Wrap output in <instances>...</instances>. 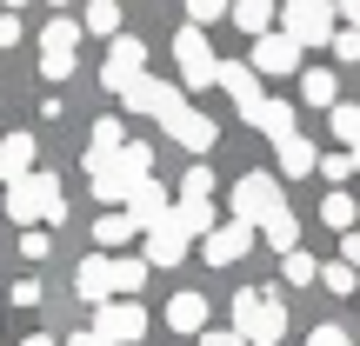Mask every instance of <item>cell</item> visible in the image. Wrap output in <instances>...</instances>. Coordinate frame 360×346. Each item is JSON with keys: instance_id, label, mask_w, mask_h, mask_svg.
Here are the masks:
<instances>
[{"instance_id": "cell-36", "label": "cell", "mask_w": 360, "mask_h": 346, "mask_svg": "<svg viewBox=\"0 0 360 346\" xmlns=\"http://www.w3.org/2000/svg\"><path fill=\"white\" fill-rule=\"evenodd\" d=\"M321 173H327V180L340 187L347 173H360V160H354V154H321Z\"/></svg>"}, {"instance_id": "cell-34", "label": "cell", "mask_w": 360, "mask_h": 346, "mask_svg": "<svg viewBox=\"0 0 360 346\" xmlns=\"http://www.w3.org/2000/svg\"><path fill=\"white\" fill-rule=\"evenodd\" d=\"M120 147H127L120 120H101V127H94V154H120Z\"/></svg>"}, {"instance_id": "cell-27", "label": "cell", "mask_w": 360, "mask_h": 346, "mask_svg": "<svg viewBox=\"0 0 360 346\" xmlns=\"http://www.w3.org/2000/svg\"><path fill=\"white\" fill-rule=\"evenodd\" d=\"M321 286H327V293H354L360 267H354V260H321Z\"/></svg>"}, {"instance_id": "cell-48", "label": "cell", "mask_w": 360, "mask_h": 346, "mask_svg": "<svg viewBox=\"0 0 360 346\" xmlns=\"http://www.w3.org/2000/svg\"><path fill=\"white\" fill-rule=\"evenodd\" d=\"M20 346H53V340H47V333H27V340H20Z\"/></svg>"}, {"instance_id": "cell-25", "label": "cell", "mask_w": 360, "mask_h": 346, "mask_svg": "<svg viewBox=\"0 0 360 346\" xmlns=\"http://www.w3.org/2000/svg\"><path fill=\"white\" fill-rule=\"evenodd\" d=\"M7 220H20V233L40 227V200H34V187H27V180H20V187H7Z\"/></svg>"}, {"instance_id": "cell-22", "label": "cell", "mask_w": 360, "mask_h": 346, "mask_svg": "<svg viewBox=\"0 0 360 346\" xmlns=\"http://www.w3.org/2000/svg\"><path fill=\"white\" fill-rule=\"evenodd\" d=\"M300 100H307V107H327V114H334V107H340V80L327 74V67H314V74L300 80Z\"/></svg>"}, {"instance_id": "cell-32", "label": "cell", "mask_w": 360, "mask_h": 346, "mask_svg": "<svg viewBox=\"0 0 360 346\" xmlns=\"http://www.w3.org/2000/svg\"><path fill=\"white\" fill-rule=\"evenodd\" d=\"M327 127H334V140L354 154V147H360V107H334V114H327Z\"/></svg>"}, {"instance_id": "cell-49", "label": "cell", "mask_w": 360, "mask_h": 346, "mask_svg": "<svg viewBox=\"0 0 360 346\" xmlns=\"http://www.w3.org/2000/svg\"><path fill=\"white\" fill-rule=\"evenodd\" d=\"M20 7H27V0H7V13H20Z\"/></svg>"}, {"instance_id": "cell-47", "label": "cell", "mask_w": 360, "mask_h": 346, "mask_svg": "<svg viewBox=\"0 0 360 346\" xmlns=\"http://www.w3.org/2000/svg\"><path fill=\"white\" fill-rule=\"evenodd\" d=\"M340 13H347V27H360V0H340Z\"/></svg>"}, {"instance_id": "cell-19", "label": "cell", "mask_w": 360, "mask_h": 346, "mask_svg": "<svg viewBox=\"0 0 360 346\" xmlns=\"http://www.w3.org/2000/svg\"><path fill=\"white\" fill-rule=\"evenodd\" d=\"M254 127L267 133L274 147H281L287 133H294V100H260V107H254Z\"/></svg>"}, {"instance_id": "cell-39", "label": "cell", "mask_w": 360, "mask_h": 346, "mask_svg": "<svg viewBox=\"0 0 360 346\" xmlns=\"http://www.w3.org/2000/svg\"><path fill=\"white\" fill-rule=\"evenodd\" d=\"M307 346H354V340H347V326H314Z\"/></svg>"}, {"instance_id": "cell-35", "label": "cell", "mask_w": 360, "mask_h": 346, "mask_svg": "<svg viewBox=\"0 0 360 346\" xmlns=\"http://www.w3.org/2000/svg\"><path fill=\"white\" fill-rule=\"evenodd\" d=\"M220 13H233V0H187V20H193V27L220 20Z\"/></svg>"}, {"instance_id": "cell-16", "label": "cell", "mask_w": 360, "mask_h": 346, "mask_svg": "<svg viewBox=\"0 0 360 346\" xmlns=\"http://www.w3.org/2000/svg\"><path fill=\"white\" fill-rule=\"evenodd\" d=\"M174 220L193 233V240H207V233H220V213H214V200L207 193H180L174 200Z\"/></svg>"}, {"instance_id": "cell-31", "label": "cell", "mask_w": 360, "mask_h": 346, "mask_svg": "<svg viewBox=\"0 0 360 346\" xmlns=\"http://www.w3.org/2000/svg\"><path fill=\"white\" fill-rule=\"evenodd\" d=\"M281 273H287L294 286H314V280H321V260H314V253H300V246H294V253H281Z\"/></svg>"}, {"instance_id": "cell-29", "label": "cell", "mask_w": 360, "mask_h": 346, "mask_svg": "<svg viewBox=\"0 0 360 346\" xmlns=\"http://www.w3.org/2000/svg\"><path fill=\"white\" fill-rule=\"evenodd\" d=\"M134 233H141V227H134L127 213H101V220H94V240H101V246H120V240H134Z\"/></svg>"}, {"instance_id": "cell-9", "label": "cell", "mask_w": 360, "mask_h": 346, "mask_svg": "<svg viewBox=\"0 0 360 346\" xmlns=\"http://www.w3.org/2000/svg\"><path fill=\"white\" fill-rule=\"evenodd\" d=\"M220 87L233 93L240 120H254V107L267 100V93H260V74H254V60H220Z\"/></svg>"}, {"instance_id": "cell-46", "label": "cell", "mask_w": 360, "mask_h": 346, "mask_svg": "<svg viewBox=\"0 0 360 346\" xmlns=\"http://www.w3.org/2000/svg\"><path fill=\"white\" fill-rule=\"evenodd\" d=\"M67 346H107V340H101V333H94V326H87V333H74Z\"/></svg>"}, {"instance_id": "cell-24", "label": "cell", "mask_w": 360, "mask_h": 346, "mask_svg": "<svg viewBox=\"0 0 360 346\" xmlns=\"http://www.w3.org/2000/svg\"><path fill=\"white\" fill-rule=\"evenodd\" d=\"M321 220H327V227H334V233H354V220H360V206L347 200V193H327V200H321Z\"/></svg>"}, {"instance_id": "cell-33", "label": "cell", "mask_w": 360, "mask_h": 346, "mask_svg": "<svg viewBox=\"0 0 360 346\" xmlns=\"http://www.w3.org/2000/svg\"><path fill=\"white\" fill-rule=\"evenodd\" d=\"M120 167H127L134 180H147V173H154V147H147V140H127V147H120Z\"/></svg>"}, {"instance_id": "cell-18", "label": "cell", "mask_w": 360, "mask_h": 346, "mask_svg": "<svg viewBox=\"0 0 360 346\" xmlns=\"http://www.w3.org/2000/svg\"><path fill=\"white\" fill-rule=\"evenodd\" d=\"M274 160H281V173H287V180H300V173H314V167H321L314 140H300V133H287V140L274 147Z\"/></svg>"}, {"instance_id": "cell-13", "label": "cell", "mask_w": 360, "mask_h": 346, "mask_svg": "<svg viewBox=\"0 0 360 346\" xmlns=\"http://www.w3.org/2000/svg\"><path fill=\"white\" fill-rule=\"evenodd\" d=\"M300 67V40L294 34H260L254 40V74H294Z\"/></svg>"}, {"instance_id": "cell-45", "label": "cell", "mask_w": 360, "mask_h": 346, "mask_svg": "<svg viewBox=\"0 0 360 346\" xmlns=\"http://www.w3.org/2000/svg\"><path fill=\"white\" fill-rule=\"evenodd\" d=\"M200 346H247L240 333H200Z\"/></svg>"}, {"instance_id": "cell-15", "label": "cell", "mask_w": 360, "mask_h": 346, "mask_svg": "<svg viewBox=\"0 0 360 346\" xmlns=\"http://www.w3.org/2000/svg\"><path fill=\"white\" fill-rule=\"evenodd\" d=\"M187 240H193V233L167 213L154 233H147V260H154V267H180V260H187Z\"/></svg>"}, {"instance_id": "cell-28", "label": "cell", "mask_w": 360, "mask_h": 346, "mask_svg": "<svg viewBox=\"0 0 360 346\" xmlns=\"http://www.w3.org/2000/svg\"><path fill=\"white\" fill-rule=\"evenodd\" d=\"M260 233H267V246H274V253H294V246H300V227H294V213H274Z\"/></svg>"}, {"instance_id": "cell-51", "label": "cell", "mask_w": 360, "mask_h": 346, "mask_svg": "<svg viewBox=\"0 0 360 346\" xmlns=\"http://www.w3.org/2000/svg\"><path fill=\"white\" fill-rule=\"evenodd\" d=\"M354 160H360V147H354Z\"/></svg>"}, {"instance_id": "cell-7", "label": "cell", "mask_w": 360, "mask_h": 346, "mask_svg": "<svg viewBox=\"0 0 360 346\" xmlns=\"http://www.w3.org/2000/svg\"><path fill=\"white\" fill-rule=\"evenodd\" d=\"M247 246H254V227H247V220H227L220 233L200 240V260L207 267H233V260H247Z\"/></svg>"}, {"instance_id": "cell-8", "label": "cell", "mask_w": 360, "mask_h": 346, "mask_svg": "<svg viewBox=\"0 0 360 346\" xmlns=\"http://www.w3.org/2000/svg\"><path fill=\"white\" fill-rule=\"evenodd\" d=\"M160 127H167V133H174V140H180V147H187V154H207V147H214V140H220V127H214V120H207V114H193V107H187V100H180V107H174V114H167V120H160Z\"/></svg>"}, {"instance_id": "cell-4", "label": "cell", "mask_w": 360, "mask_h": 346, "mask_svg": "<svg viewBox=\"0 0 360 346\" xmlns=\"http://www.w3.org/2000/svg\"><path fill=\"white\" fill-rule=\"evenodd\" d=\"M174 67H180V80H187V93L220 87V60H214V47H207L200 27H180L174 34Z\"/></svg>"}, {"instance_id": "cell-5", "label": "cell", "mask_w": 360, "mask_h": 346, "mask_svg": "<svg viewBox=\"0 0 360 346\" xmlns=\"http://www.w3.org/2000/svg\"><path fill=\"white\" fill-rule=\"evenodd\" d=\"M94 333L107 346H141V333H147L141 300H107V307H94Z\"/></svg>"}, {"instance_id": "cell-2", "label": "cell", "mask_w": 360, "mask_h": 346, "mask_svg": "<svg viewBox=\"0 0 360 346\" xmlns=\"http://www.w3.org/2000/svg\"><path fill=\"white\" fill-rule=\"evenodd\" d=\"M334 7L340 0H281V34L300 47H334Z\"/></svg>"}, {"instance_id": "cell-44", "label": "cell", "mask_w": 360, "mask_h": 346, "mask_svg": "<svg viewBox=\"0 0 360 346\" xmlns=\"http://www.w3.org/2000/svg\"><path fill=\"white\" fill-rule=\"evenodd\" d=\"M340 260H354V267H360V233H340Z\"/></svg>"}, {"instance_id": "cell-40", "label": "cell", "mask_w": 360, "mask_h": 346, "mask_svg": "<svg viewBox=\"0 0 360 346\" xmlns=\"http://www.w3.org/2000/svg\"><path fill=\"white\" fill-rule=\"evenodd\" d=\"M20 253H27V260H47V253H53V240H47V233L34 227V233H27V240H20Z\"/></svg>"}, {"instance_id": "cell-20", "label": "cell", "mask_w": 360, "mask_h": 346, "mask_svg": "<svg viewBox=\"0 0 360 346\" xmlns=\"http://www.w3.org/2000/svg\"><path fill=\"white\" fill-rule=\"evenodd\" d=\"M233 27H240V34H274V0H233V13H227Z\"/></svg>"}, {"instance_id": "cell-1", "label": "cell", "mask_w": 360, "mask_h": 346, "mask_svg": "<svg viewBox=\"0 0 360 346\" xmlns=\"http://www.w3.org/2000/svg\"><path fill=\"white\" fill-rule=\"evenodd\" d=\"M233 333H240L247 346H281L287 340V307L281 300H267V293H254V286H240L233 293Z\"/></svg>"}, {"instance_id": "cell-14", "label": "cell", "mask_w": 360, "mask_h": 346, "mask_svg": "<svg viewBox=\"0 0 360 346\" xmlns=\"http://www.w3.org/2000/svg\"><path fill=\"white\" fill-rule=\"evenodd\" d=\"M34 160H40L34 133H7V140H0V180H7V187H20V180H34Z\"/></svg>"}, {"instance_id": "cell-17", "label": "cell", "mask_w": 360, "mask_h": 346, "mask_svg": "<svg viewBox=\"0 0 360 346\" xmlns=\"http://www.w3.org/2000/svg\"><path fill=\"white\" fill-rule=\"evenodd\" d=\"M167 326L174 333H207V293H187V286H180L167 300Z\"/></svg>"}, {"instance_id": "cell-43", "label": "cell", "mask_w": 360, "mask_h": 346, "mask_svg": "<svg viewBox=\"0 0 360 346\" xmlns=\"http://www.w3.org/2000/svg\"><path fill=\"white\" fill-rule=\"evenodd\" d=\"M13 300L20 307H40V280H13Z\"/></svg>"}, {"instance_id": "cell-50", "label": "cell", "mask_w": 360, "mask_h": 346, "mask_svg": "<svg viewBox=\"0 0 360 346\" xmlns=\"http://www.w3.org/2000/svg\"><path fill=\"white\" fill-rule=\"evenodd\" d=\"M47 7H67V0H47Z\"/></svg>"}, {"instance_id": "cell-41", "label": "cell", "mask_w": 360, "mask_h": 346, "mask_svg": "<svg viewBox=\"0 0 360 346\" xmlns=\"http://www.w3.org/2000/svg\"><path fill=\"white\" fill-rule=\"evenodd\" d=\"M180 193H214V173H207V167H187V187H180Z\"/></svg>"}, {"instance_id": "cell-38", "label": "cell", "mask_w": 360, "mask_h": 346, "mask_svg": "<svg viewBox=\"0 0 360 346\" xmlns=\"http://www.w3.org/2000/svg\"><path fill=\"white\" fill-rule=\"evenodd\" d=\"M40 74H47V80H67V74H74V53H40Z\"/></svg>"}, {"instance_id": "cell-3", "label": "cell", "mask_w": 360, "mask_h": 346, "mask_svg": "<svg viewBox=\"0 0 360 346\" xmlns=\"http://www.w3.org/2000/svg\"><path fill=\"white\" fill-rule=\"evenodd\" d=\"M274 213H287L281 180H274V173H240V180H233V220H247V227H267Z\"/></svg>"}, {"instance_id": "cell-21", "label": "cell", "mask_w": 360, "mask_h": 346, "mask_svg": "<svg viewBox=\"0 0 360 346\" xmlns=\"http://www.w3.org/2000/svg\"><path fill=\"white\" fill-rule=\"evenodd\" d=\"M27 187H34V200H40V227L67 220V193H60V180H53V173H34Z\"/></svg>"}, {"instance_id": "cell-6", "label": "cell", "mask_w": 360, "mask_h": 346, "mask_svg": "<svg viewBox=\"0 0 360 346\" xmlns=\"http://www.w3.org/2000/svg\"><path fill=\"white\" fill-rule=\"evenodd\" d=\"M101 80L114 93H127L134 80H147V47L134 34H120V40H107V67H101Z\"/></svg>"}, {"instance_id": "cell-12", "label": "cell", "mask_w": 360, "mask_h": 346, "mask_svg": "<svg viewBox=\"0 0 360 346\" xmlns=\"http://www.w3.org/2000/svg\"><path fill=\"white\" fill-rule=\"evenodd\" d=\"M120 107H127V114H154V120H167L174 107H180V93L167 87V80H134V87L120 93Z\"/></svg>"}, {"instance_id": "cell-26", "label": "cell", "mask_w": 360, "mask_h": 346, "mask_svg": "<svg viewBox=\"0 0 360 346\" xmlns=\"http://www.w3.org/2000/svg\"><path fill=\"white\" fill-rule=\"evenodd\" d=\"M154 273V260H114V286H120V300H141V280Z\"/></svg>"}, {"instance_id": "cell-11", "label": "cell", "mask_w": 360, "mask_h": 346, "mask_svg": "<svg viewBox=\"0 0 360 346\" xmlns=\"http://www.w3.org/2000/svg\"><path fill=\"white\" fill-rule=\"evenodd\" d=\"M74 286H80V300H87V307H107V300H120V286H114V260H107V253L80 260Z\"/></svg>"}, {"instance_id": "cell-42", "label": "cell", "mask_w": 360, "mask_h": 346, "mask_svg": "<svg viewBox=\"0 0 360 346\" xmlns=\"http://www.w3.org/2000/svg\"><path fill=\"white\" fill-rule=\"evenodd\" d=\"M0 47H20V13H0Z\"/></svg>"}, {"instance_id": "cell-10", "label": "cell", "mask_w": 360, "mask_h": 346, "mask_svg": "<svg viewBox=\"0 0 360 346\" xmlns=\"http://www.w3.org/2000/svg\"><path fill=\"white\" fill-rule=\"evenodd\" d=\"M167 213H174V200H167V187H160V180H141V187L127 193V220H134L141 233H154Z\"/></svg>"}, {"instance_id": "cell-37", "label": "cell", "mask_w": 360, "mask_h": 346, "mask_svg": "<svg viewBox=\"0 0 360 346\" xmlns=\"http://www.w3.org/2000/svg\"><path fill=\"white\" fill-rule=\"evenodd\" d=\"M334 60H360V27H340L334 34Z\"/></svg>"}, {"instance_id": "cell-23", "label": "cell", "mask_w": 360, "mask_h": 346, "mask_svg": "<svg viewBox=\"0 0 360 346\" xmlns=\"http://www.w3.org/2000/svg\"><path fill=\"white\" fill-rule=\"evenodd\" d=\"M80 27H87V20H67V13H60V20H47L40 53H74V47H80Z\"/></svg>"}, {"instance_id": "cell-30", "label": "cell", "mask_w": 360, "mask_h": 346, "mask_svg": "<svg viewBox=\"0 0 360 346\" xmlns=\"http://www.w3.org/2000/svg\"><path fill=\"white\" fill-rule=\"evenodd\" d=\"M87 34L120 40V0H94V7H87Z\"/></svg>"}]
</instances>
